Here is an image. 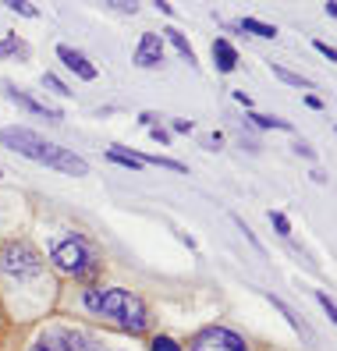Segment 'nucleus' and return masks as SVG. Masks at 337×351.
I'll return each instance as SVG.
<instances>
[{"label": "nucleus", "mask_w": 337, "mask_h": 351, "mask_svg": "<svg viewBox=\"0 0 337 351\" xmlns=\"http://www.w3.org/2000/svg\"><path fill=\"white\" fill-rule=\"evenodd\" d=\"M0 284L11 295V308H25L29 313L39 305V291H50V263L36 249L29 238H8L0 241Z\"/></svg>", "instance_id": "obj_1"}, {"label": "nucleus", "mask_w": 337, "mask_h": 351, "mask_svg": "<svg viewBox=\"0 0 337 351\" xmlns=\"http://www.w3.org/2000/svg\"><path fill=\"white\" fill-rule=\"evenodd\" d=\"M82 308H86L89 316L111 323L117 330H124V334H146L153 323V313L150 305H146L135 291H128V287H114V284H86L78 295Z\"/></svg>", "instance_id": "obj_2"}, {"label": "nucleus", "mask_w": 337, "mask_h": 351, "mask_svg": "<svg viewBox=\"0 0 337 351\" xmlns=\"http://www.w3.org/2000/svg\"><path fill=\"white\" fill-rule=\"evenodd\" d=\"M0 146H8L11 153L25 156V160L43 163V167H54V171H60V174H71V178L89 174V163L82 160L75 149L57 146V142H50L47 135H39V132H32V128H25V125L0 128Z\"/></svg>", "instance_id": "obj_3"}, {"label": "nucleus", "mask_w": 337, "mask_h": 351, "mask_svg": "<svg viewBox=\"0 0 337 351\" xmlns=\"http://www.w3.org/2000/svg\"><path fill=\"white\" fill-rule=\"evenodd\" d=\"M50 266L57 274H65L68 280L75 284H96L100 270H103V259H100V249L93 245L89 234H82V231H68L60 241H54V249H50Z\"/></svg>", "instance_id": "obj_4"}, {"label": "nucleus", "mask_w": 337, "mask_h": 351, "mask_svg": "<svg viewBox=\"0 0 337 351\" xmlns=\"http://www.w3.org/2000/svg\"><path fill=\"white\" fill-rule=\"evenodd\" d=\"M29 351H121V348L107 344L100 334H93L86 326L54 323V326H43L29 341Z\"/></svg>", "instance_id": "obj_5"}, {"label": "nucleus", "mask_w": 337, "mask_h": 351, "mask_svg": "<svg viewBox=\"0 0 337 351\" xmlns=\"http://www.w3.org/2000/svg\"><path fill=\"white\" fill-rule=\"evenodd\" d=\"M185 351H252L248 341L231 326H202L199 334L188 341Z\"/></svg>", "instance_id": "obj_6"}, {"label": "nucleus", "mask_w": 337, "mask_h": 351, "mask_svg": "<svg viewBox=\"0 0 337 351\" xmlns=\"http://www.w3.org/2000/svg\"><path fill=\"white\" fill-rule=\"evenodd\" d=\"M132 60H135V68H163V36L160 32H142Z\"/></svg>", "instance_id": "obj_7"}, {"label": "nucleus", "mask_w": 337, "mask_h": 351, "mask_svg": "<svg viewBox=\"0 0 337 351\" xmlns=\"http://www.w3.org/2000/svg\"><path fill=\"white\" fill-rule=\"evenodd\" d=\"M57 60H60V64H65L71 75H78L82 82H93L100 71H96V64H93V60L86 57V53H82L78 47H68V43H57Z\"/></svg>", "instance_id": "obj_8"}, {"label": "nucleus", "mask_w": 337, "mask_h": 351, "mask_svg": "<svg viewBox=\"0 0 337 351\" xmlns=\"http://www.w3.org/2000/svg\"><path fill=\"white\" fill-rule=\"evenodd\" d=\"M8 96H11V99H14L22 110H29V114H39V117H47V121H54V125H57L60 117H65V114H60L57 107H50V103H43V99L29 96L25 89H18V86H8Z\"/></svg>", "instance_id": "obj_9"}, {"label": "nucleus", "mask_w": 337, "mask_h": 351, "mask_svg": "<svg viewBox=\"0 0 337 351\" xmlns=\"http://www.w3.org/2000/svg\"><path fill=\"white\" fill-rule=\"evenodd\" d=\"M213 64H217L220 75H231V71L238 68V47H231L224 36L213 39Z\"/></svg>", "instance_id": "obj_10"}, {"label": "nucleus", "mask_w": 337, "mask_h": 351, "mask_svg": "<svg viewBox=\"0 0 337 351\" xmlns=\"http://www.w3.org/2000/svg\"><path fill=\"white\" fill-rule=\"evenodd\" d=\"M29 57H32V47L18 32H8L0 39V60H29Z\"/></svg>", "instance_id": "obj_11"}, {"label": "nucleus", "mask_w": 337, "mask_h": 351, "mask_svg": "<svg viewBox=\"0 0 337 351\" xmlns=\"http://www.w3.org/2000/svg\"><path fill=\"white\" fill-rule=\"evenodd\" d=\"M163 39H167V43H171L178 53H181V60H185V64L188 68H199V60H196V50H192V43H188V36L181 32V29H163Z\"/></svg>", "instance_id": "obj_12"}, {"label": "nucleus", "mask_w": 337, "mask_h": 351, "mask_svg": "<svg viewBox=\"0 0 337 351\" xmlns=\"http://www.w3.org/2000/svg\"><path fill=\"white\" fill-rule=\"evenodd\" d=\"M266 302H270V305H273V308H277V313H281V316L288 319V326L294 330V334H299L302 341H309V326L302 323V316H299V313H294V308H291L288 302H281L277 295H266Z\"/></svg>", "instance_id": "obj_13"}, {"label": "nucleus", "mask_w": 337, "mask_h": 351, "mask_svg": "<svg viewBox=\"0 0 337 351\" xmlns=\"http://www.w3.org/2000/svg\"><path fill=\"white\" fill-rule=\"evenodd\" d=\"M248 125L263 128V132H291V121L273 117V114H259V110H248Z\"/></svg>", "instance_id": "obj_14"}, {"label": "nucleus", "mask_w": 337, "mask_h": 351, "mask_svg": "<svg viewBox=\"0 0 337 351\" xmlns=\"http://www.w3.org/2000/svg\"><path fill=\"white\" fill-rule=\"evenodd\" d=\"M107 160H111V163H121V167H128V171H142V167H146V163H142V153L121 149V146H111V149H107Z\"/></svg>", "instance_id": "obj_15"}, {"label": "nucleus", "mask_w": 337, "mask_h": 351, "mask_svg": "<svg viewBox=\"0 0 337 351\" xmlns=\"http://www.w3.org/2000/svg\"><path fill=\"white\" fill-rule=\"evenodd\" d=\"M238 29H245V32H252V36H259V39H277V25L259 22V18H238Z\"/></svg>", "instance_id": "obj_16"}, {"label": "nucleus", "mask_w": 337, "mask_h": 351, "mask_svg": "<svg viewBox=\"0 0 337 351\" xmlns=\"http://www.w3.org/2000/svg\"><path fill=\"white\" fill-rule=\"evenodd\" d=\"M270 71L277 75L284 86H294V89H312V82L305 78V75H299V71H291V68H284V64H270Z\"/></svg>", "instance_id": "obj_17"}, {"label": "nucleus", "mask_w": 337, "mask_h": 351, "mask_svg": "<svg viewBox=\"0 0 337 351\" xmlns=\"http://www.w3.org/2000/svg\"><path fill=\"white\" fill-rule=\"evenodd\" d=\"M142 163H153V167H167V171H178V174H188V167L181 160H171V156H153V153H142Z\"/></svg>", "instance_id": "obj_18"}, {"label": "nucleus", "mask_w": 337, "mask_h": 351, "mask_svg": "<svg viewBox=\"0 0 337 351\" xmlns=\"http://www.w3.org/2000/svg\"><path fill=\"white\" fill-rule=\"evenodd\" d=\"M146 348H150V351H185V348H181V341H174L171 334H153Z\"/></svg>", "instance_id": "obj_19"}, {"label": "nucleus", "mask_w": 337, "mask_h": 351, "mask_svg": "<svg viewBox=\"0 0 337 351\" xmlns=\"http://www.w3.org/2000/svg\"><path fill=\"white\" fill-rule=\"evenodd\" d=\"M266 220L273 223V231H277L281 238H291V220H288L281 210H270V213H266Z\"/></svg>", "instance_id": "obj_20"}, {"label": "nucleus", "mask_w": 337, "mask_h": 351, "mask_svg": "<svg viewBox=\"0 0 337 351\" xmlns=\"http://www.w3.org/2000/svg\"><path fill=\"white\" fill-rule=\"evenodd\" d=\"M43 86H47L50 93H57V96H68V99H71V89H68V82H60V78H57L54 71H47V75H43Z\"/></svg>", "instance_id": "obj_21"}, {"label": "nucleus", "mask_w": 337, "mask_h": 351, "mask_svg": "<svg viewBox=\"0 0 337 351\" xmlns=\"http://www.w3.org/2000/svg\"><path fill=\"white\" fill-rule=\"evenodd\" d=\"M8 11L22 14V18H39V8H32L29 0H8Z\"/></svg>", "instance_id": "obj_22"}, {"label": "nucleus", "mask_w": 337, "mask_h": 351, "mask_svg": "<svg viewBox=\"0 0 337 351\" xmlns=\"http://www.w3.org/2000/svg\"><path fill=\"white\" fill-rule=\"evenodd\" d=\"M316 302L323 305V313H327V316H330V323L337 326V302H334V298H330L327 291H316Z\"/></svg>", "instance_id": "obj_23"}, {"label": "nucleus", "mask_w": 337, "mask_h": 351, "mask_svg": "<svg viewBox=\"0 0 337 351\" xmlns=\"http://www.w3.org/2000/svg\"><path fill=\"white\" fill-rule=\"evenodd\" d=\"M231 217H235V223H238V231H242V234H245V238L252 241V249H263V245H259V238H256V234H252V231H248V223H245V220H242L238 213H231Z\"/></svg>", "instance_id": "obj_24"}, {"label": "nucleus", "mask_w": 337, "mask_h": 351, "mask_svg": "<svg viewBox=\"0 0 337 351\" xmlns=\"http://www.w3.org/2000/svg\"><path fill=\"white\" fill-rule=\"evenodd\" d=\"M312 47L316 50H320L327 60H334V64H337V47H330V43H323V39H312Z\"/></svg>", "instance_id": "obj_25"}, {"label": "nucleus", "mask_w": 337, "mask_h": 351, "mask_svg": "<svg viewBox=\"0 0 337 351\" xmlns=\"http://www.w3.org/2000/svg\"><path fill=\"white\" fill-rule=\"evenodd\" d=\"M139 125H142V128H156V125H160V114L142 110V114H139Z\"/></svg>", "instance_id": "obj_26"}, {"label": "nucleus", "mask_w": 337, "mask_h": 351, "mask_svg": "<svg viewBox=\"0 0 337 351\" xmlns=\"http://www.w3.org/2000/svg\"><path fill=\"white\" fill-rule=\"evenodd\" d=\"M171 132H178V135H188V132H196V125H192V121H171Z\"/></svg>", "instance_id": "obj_27"}, {"label": "nucleus", "mask_w": 337, "mask_h": 351, "mask_svg": "<svg viewBox=\"0 0 337 351\" xmlns=\"http://www.w3.org/2000/svg\"><path fill=\"white\" fill-rule=\"evenodd\" d=\"M294 153H299V156H305V160H316V149L309 146V142H302V138L294 142Z\"/></svg>", "instance_id": "obj_28"}, {"label": "nucleus", "mask_w": 337, "mask_h": 351, "mask_svg": "<svg viewBox=\"0 0 337 351\" xmlns=\"http://www.w3.org/2000/svg\"><path fill=\"white\" fill-rule=\"evenodd\" d=\"M150 135H153V142H160V146H167V142H171V132H167V128H150Z\"/></svg>", "instance_id": "obj_29"}, {"label": "nucleus", "mask_w": 337, "mask_h": 351, "mask_svg": "<svg viewBox=\"0 0 337 351\" xmlns=\"http://www.w3.org/2000/svg\"><path fill=\"white\" fill-rule=\"evenodd\" d=\"M305 107H309V110H323V99L316 96V93H305Z\"/></svg>", "instance_id": "obj_30"}, {"label": "nucleus", "mask_w": 337, "mask_h": 351, "mask_svg": "<svg viewBox=\"0 0 337 351\" xmlns=\"http://www.w3.org/2000/svg\"><path fill=\"white\" fill-rule=\"evenodd\" d=\"M235 103H242V107L252 110V96H248V93H238V89H235Z\"/></svg>", "instance_id": "obj_31"}, {"label": "nucleus", "mask_w": 337, "mask_h": 351, "mask_svg": "<svg viewBox=\"0 0 337 351\" xmlns=\"http://www.w3.org/2000/svg\"><path fill=\"white\" fill-rule=\"evenodd\" d=\"M220 142H224V135H220V132H213V135H209V142H206V146H209V149H220Z\"/></svg>", "instance_id": "obj_32"}, {"label": "nucleus", "mask_w": 337, "mask_h": 351, "mask_svg": "<svg viewBox=\"0 0 337 351\" xmlns=\"http://www.w3.org/2000/svg\"><path fill=\"white\" fill-rule=\"evenodd\" d=\"M309 178H312V181H316V184H323V181H327V174H323V171H320V167H312V171H309Z\"/></svg>", "instance_id": "obj_33"}, {"label": "nucleus", "mask_w": 337, "mask_h": 351, "mask_svg": "<svg viewBox=\"0 0 337 351\" xmlns=\"http://www.w3.org/2000/svg\"><path fill=\"white\" fill-rule=\"evenodd\" d=\"M156 8H160L163 14H174V4H171V0H156Z\"/></svg>", "instance_id": "obj_34"}, {"label": "nucleus", "mask_w": 337, "mask_h": 351, "mask_svg": "<svg viewBox=\"0 0 337 351\" xmlns=\"http://www.w3.org/2000/svg\"><path fill=\"white\" fill-rule=\"evenodd\" d=\"M327 14H330V18H337V0H327Z\"/></svg>", "instance_id": "obj_35"}, {"label": "nucleus", "mask_w": 337, "mask_h": 351, "mask_svg": "<svg viewBox=\"0 0 337 351\" xmlns=\"http://www.w3.org/2000/svg\"><path fill=\"white\" fill-rule=\"evenodd\" d=\"M0 178H4V167H0Z\"/></svg>", "instance_id": "obj_36"}]
</instances>
